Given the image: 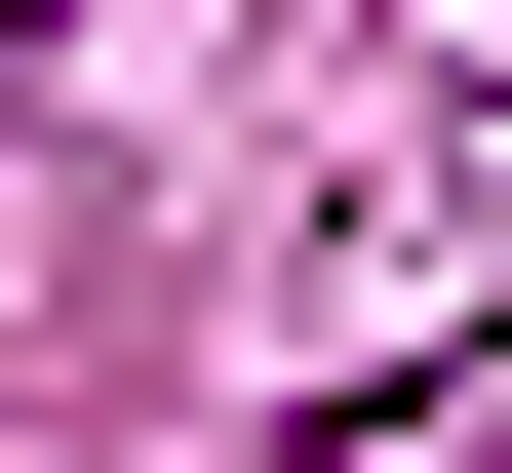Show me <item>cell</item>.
Segmentation results:
<instances>
[{"instance_id":"6da1fadb","label":"cell","mask_w":512,"mask_h":473,"mask_svg":"<svg viewBox=\"0 0 512 473\" xmlns=\"http://www.w3.org/2000/svg\"><path fill=\"white\" fill-rule=\"evenodd\" d=\"M394 237H512V0H394Z\"/></svg>"},{"instance_id":"7a4b0ae2","label":"cell","mask_w":512,"mask_h":473,"mask_svg":"<svg viewBox=\"0 0 512 473\" xmlns=\"http://www.w3.org/2000/svg\"><path fill=\"white\" fill-rule=\"evenodd\" d=\"M276 473H512V395H473V355H394V395H316Z\"/></svg>"},{"instance_id":"3957f363","label":"cell","mask_w":512,"mask_h":473,"mask_svg":"<svg viewBox=\"0 0 512 473\" xmlns=\"http://www.w3.org/2000/svg\"><path fill=\"white\" fill-rule=\"evenodd\" d=\"M40 40H79V0H0V79H40Z\"/></svg>"}]
</instances>
